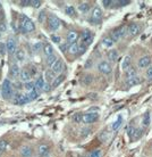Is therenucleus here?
<instances>
[{"label":"nucleus","instance_id":"obj_38","mask_svg":"<svg viewBox=\"0 0 152 157\" xmlns=\"http://www.w3.org/2000/svg\"><path fill=\"white\" fill-rule=\"evenodd\" d=\"M24 88H25V90H26V92H31V91H33L35 89L34 86V82H32V81H28V82H26L25 84H24Z\"/></svg>","mask_w":152,"mask_h":157},{"label":"nucleus","instance_id":"obj_13","mask_svg":"<svg viewBox=\"0 0 152 157\" xmlns=\"http://www.w3.org/2000/svg\"><path fill=\"white\" fill-rule=\"evenodd\" d=\"M78 39H80V33H78L77 31L70 30V31L67 33V43H68V44L77 42Z\"/></svg>","mask_w":152,"mask_h":157},{"label":"nucleus","instance_id":"obj_55","mask_svg":"<svg viewBox=\"0 0 152 157\" xmlns=\"http://www.w3.org/2000/svg\"><path fill=\"white\" fill-rule=\"evenodd\" d=\"M91 66H92V60H91V59H87V62L85 63L84 67H85V68H90Z\"/></svg>","mask_w":152,"mask_h":157},{"label":"nucleus","instance_id":"obj_28","mask_svg":"<svg viewBox=\"0 0 152 157\" xmlns=\"http://www.w3.org/2000/svg\"><path fill=\"white\" fill-rule=\"evenodd\" d=\"M67 50L69 52L70 55H78V43L75 42V43H70L68 44V47H67Z\"/></svg>","mask_w":152,"mask_h":157},{"label":"nucleus","instance_id":"obj_47","mask_svg":"<svg viewBox=\"0 0 152 157\" xmlns=\"http://www.w3.org/2000/svg\"><path fill=\"white\" fill-rule=\"evenodd\" d=\"M41 5H42V1H40V0H31L30 6H32L33 8H39Z\"/></svg>","mask_w":152,"mask_h":157},{"label":"nucleus","instance_id":"obj_34","mask_svg":"<svg viewBox=\"0 0 152 157\" xmlns=\"http://www.w3.org/2000/svg\"><path fill=\"white\" fill-rule=\"evenodd\" d=\"M48 18V15H47V12L46 10H41L39 13V15H38V22L40 24H43L46 22V20Z\"/></svg>","mask_w":152,"mask_h":157},{"label":"nucleus","instance_id":"obj_6","mask_svg":"<svg viewBox=\"0 0 152 157\" xmlns=\"http://www.w3.org/2000/svg\"><path fill=\"white\" fill-rule=\"evenodd\" d=\"M97 70L99 73H101L103 75H108L113 72V66L108 60H100L97 64Z\"/></svg>","mask_w":152,"mask_h":157},{"label":"nucleus","instance_id":"obj_36","mask_svg":"<svg viewBox=\"0 0 152 157\" xmlns=\"http://www.w3.org/2000/svg\"><path fill=\"white\" fill-rule=\"evenodd\" d=\"M65 13H66L68 16H70V17H74V16L76 15V10H75V8L73 7V6H66Z\"/></svg>","mask_w":152,"mask_h":157},{"label":"nucleus","instance_id":"obj_44","mask_svg":"<svg viewBox=\"0 0 152 157\" xmlns=\"http://www.w3.org/2000/svg\"><path fill=\"white\" fill-rule=\"evenodd\" d=\"M101 4L103 5V7L105 8H110L115 5V1H113V0H102Z\"/></svg>","mask_w":152,"mask_h":157},{"label":"nucleus","instance_id":"obj_57","mask_svg":"<svg viewBox=\"0 0 152 157\" xmlns=\"http://www.w3.org/2000/svg\"><path fill=\"white\" fill-rule=\"evenodd\" d=\"M4 20H5V15H4V13L1 12V13H0V23H2V22H4Z\"/></svg>","mask_w":152,"mask_h":157},{"label":"nucleus","instance_id":"obj_43","mask_svg":"<svg viewBox=\"0 0 152 157\" xmlns=\"http://www.w3.org/2000/svg\"><path fill=\"white\" fill-rule=\"evenodd\" d=\"M6 148H7V141L6 140H0V156L5 153Z\"/></svg>","mask_w":152,"mask_h":157},{"label":"nucleus","instance_id":"obj_39","mask_svg":"<svg viewBox=\"0 0 152 157\" xmlns=\"http://www.w3.org/2000/svg\"><path fill=\"white\" fill-rule=\"evenodd\" d=\"M87 157H102V151L101 149H93L91 150Z\"/></svg>","mask_w":152,"mask_h":157},{"label":"nucleus","instance_id":"obj_61","mask_svg":"<svg viewBox=\"0 0 152 157\" xmlns=\"http://www.w3.org/2000/svg\"><path fill=\"white\" fill-rule=\"evenodd\" d=\"M0 73H1V70H0Z\"/></svg>","mask_w":152,"mask_h":157},{"label":"nucleus","instance_id":"obj_30","mask_svg":"<svg viewBox=\"0 0 152 157\" xmlns=\"http://www.w3.org/2000/svg\"><path fill=\"white\" fill-rule=\"evenodd\" d=\"M137 75V70L135 67H128L126 71H125V78H133V76H136Z\"/></svg>","mask_w":152,"mask_h":157},{"label":"nucleus","instance_id":"obj_60","mask_svg":"<svg viewBox=\"0 0 152 157\" xmlns=\"http://www.w3.org/2000/svg\"><path fill=\"white\" fill-rule=\"evenodd\" d=\"M81 157H87V156H81Z\"/></svg>","mask_w":152,"mask_h":157},{"label":"nucleus","instance_id":"obj_27","mask_svg":"<svg viewBox=\"0 0 152 157\" xmlns=\"http://www.w3.org/2000/svg\"><path fill=\"white\" fill-rule=\"evenodd\" d=\"M14 55H15V59L17 62H24L25 60V56L26 55H25V51L22 48H18Z\"/></svg>","mask_w":152,"mask_h":157},{"label":"nucleus","instance_id":"obj_54","mask_svg":"<svg viewBox=\"0 0 152 157\" xmlns=\"http://www.w3.org/2000/svg\"><path fill=\"white\" fill-rule=\"evenodd\" d=\"M50 83H47L46 82V84H44V86H43V90L42 91H46V92H48V91L50 90Z\"/></svg>","mask_w":152,"mask_h":157},{"label":"nucleus","instance_id":"obj_56","mask_svg":"<svg viewBox=\"0 0 152 157\" xmlns=\"http://www.w3.org/2000/svg\"><path fill=\"white\" fill-rule=\"evenodd\" d=\"M60 49H61V51H66L67 50V43L66 44H60Z\"/></svg>","mask_w":152,"mask_h":157},{"label":"nucleus","instance_id":"obj_1","mask_svg":"<svg viewBox=\"0 0 152 157\" xmlns=\"http://www.w3.org/2000/svg\"><path fill=\"white\" fill-rule=\"evenodd\" d=\"M20 31L23 33H31L35 30V24L31 18H28V16L22 15L20 16Z\"/></svg>","mask_w":152,"mask_h":157},{"label":"nucleus","instance_id":"obj_45","mask_svg":"<svg viewBox=\"0 0 152 157\" xmlns=\"http://www.w3.org/2000/svg\"><path fill=\"white\" fill-rule=\"evenodd\" d=\"M82 115L81 113H77V114H75L73 116V122L74 123H82Z\"/></svg>","mask_w":152,"mask_h":157},{"label":"nucleus","instance_id":"obj_3","mask_svg":"<svg viewBox=\"0 0 152 157\" xmlns=\"http://www.w3.org/2000/svg\"><path fill=\"white\" fill-rule=\"evenodd\" d=\"M1 96L4 97V99H10L13 97V84L8 78L4 80V82H2V86H1Z\"/></svg>","mask_w":152,"mask_h":157},{"label":"nucleus","instance_id":"obj_50","mask_svg":"<svg viewBox=\"0 0 152 157\" xmlns=\"http://www.w3.org/2000/svg\"><path fill=\"white\" fill-rule=\"evenodd\" d=\"M145 76L148 78H152V65L151 66H149L146 68V72H145Z\"/></svg>","mask_w":152,"mask_h":157},{"label":"nucleus","instance_id":"obj_35","mask_svg":"<svg viewBox=\"0 0 152 157\" xmlns=\"http://www.w3.org/2000/svg\"><path fill=\"white\" fill-rule=\"evenodd\" d=\"M150 121H151V115H150V113H145L143 115V117H142V124H143V126H149Z\"/></svg>","mask_w":152,"mask_h":157},{"label":"nucleus","instance_id":"obj_7","mask_svg":"<svg viewBox=\"0 0 152 157\" xmlns=\"http://www.w3.org/2000/svg\"><path fill=\"white\" fill-rule=\"evenodd\" d=\"M99 114L95 113V112H89V113H85V114L82 115V123L84 124H92V123H95V122L99 121Z\"/></svg>","mask_w":152,"mask_h":157},{"label":"nucleus","instance_id":"obj_40","mask_svg":"<svg viewBox=\"0 0 152 157\" xmlns=\"http://www.w3.org/2000/svg\"><path fill=\"white\" fill-rule=\"evenodd\" d=\"M57 56L56 55H52V56H49V57H47V60H46V62H47V65L48 66H52V65H54V64H55V62L56 60H57Z\"/></svg>","mask_w":152,"mask_h":157},{"label":"nucleus","instance_id":"obj_23","mask_svg":"<svg viewBox=\"0 0 152 157\" xmlns=\"http://www.w3.org/2000/svg\"><path fill=\"white\" fill-rule=\"evenodd\" d=\"M20 80L22 81V82L26 83L28 82V81H31V74H30V72H28V70H20Z\"/></svg>","mask_w":152,"mask_h":157},{"label":"nucleus","instance_id":"obj_21","mask_svg":"<svg viewBox=\"0 0 152 157\" xmlns=\"http://www.w3.org/2000/svg\"><path fill=\"white\" fill-rule=\"evenodd\" d=\"M118 57H119V54H118V51L116 50V49H110L108 52H107V58L109 59L108 62H113V63H115V62H117Z\"/></svg>","mask_w":152,"mask_h":157},{"label":"nucleus","instance_id":"obj_26","mask_svg":"<svg viewBox=\"0 0 152 157\" xmlns=\"http://www.w3.org/2000/svg\"><path fill=\"white\" fill-rule=\"evenodd\" d=\"M65 81V75L64 74H59L55 78V80L51 82V88H57L61 84L62 82Z\"/></svg>","mask_w":152,"mask_h":157},{"label":"nucleus","instance_id":"obj_32","mask_svg":"<svg viewBox=\"0 0 152 157\" xmlns=\"http://www.w3.org/2000/svg\"><path fill=\"white\" fill-rule=\"evenodd\" d=\"M99 139H100V141L101 142H107L109 141L110 139V133L108 131H102L101 133L99 134Z\"/></svg>","mask_w":152,"mask_h":157},{"label":"nucleus","instance_id":"obj_59","mask_svg":"<svg viewBox=\"0 0 152 157\" xmlns=\"http://www.w3.org/2000/svg\"><path fill=\"white\" fill-rule=\"evenodd\" d=\"M0 8H1V2H0Z\"/></svg>","mask_w":152,"mask_h":157},{"label":"nucleus","instance_id":"obj_19","mask_svg":"<svg viewBox=\"0 0 152 157\" xmlns=\"http://www.w3.org/2000/svg\"><path fill=\"white\" fill-rule=\"evenodd\" d=\"M131 64H132V57H131L129 55H126L124 58L121 59L120 68L125 72L128 67H131Z\"/></svg>","mask_w":152,"mask_h":157},{"label":"nucleus","instance_id":"obj_42","mask_svg":"<svg viewBox=\"0 0 152 157\" xmlns=\"http://www.w3.org/2000/svg\"><path fill=\"white\" fill-rule=\"evenodd\" d=\"M129 4H131L129 0H118V1H115V5L117 7H125V6H127Z\"/></svg>","mask_w":152,"mask_h":157},{"label":"nucleus","instance_id":"obj_9","mask_svg":"<svg viewBox=\"0 0 152 157\" xmlns=\"http://www.w3.org/2000/svg\"><path fill=\"white\" fill-rule=\"evenodd\" d=\"M142 26L139 23H132L127 26V34L131 36H136L141 33Z\"/></svg>","mask_w":152,"mask_h":157},{"label":"nucleus","instance_id":"obj_10","mask_svg":"<svg viewBox=\"0 0 152 157\" xmlns=\"http://www.w3.org/2000/svg\"><path fill=\"white\" fill-rule=\"evenodd\" d=\"M151 64H152V58H151V56H149V55L142 56V57L137 60V67H139V68H148L149 66H151Z\"/></svg>","mask_w":152,"mask_h":157},{"label":"nucleus","instance_id":"obj_25","mask_svg":"<svg viewBox=\"0 0 152 157\" xmlns=\"http://www.w3.org/2000/svg\"><path fill=\"white\" fill-rule=\"evenodd\" d=\"M78 10L80 13H82V14H87V13L91 10V5L90 2H81V4L78 5Z\"/></svg>","mask_w":152,"mask_h":157},{"label":"nucleus","instance_id":"obj_22","mask_svg":"<svg viewBox=\"0 0 152 157\" xmlns=\"http://www.w3.org/2000/svg\"><path fill=\"white\" fill-rule=\"evenodd\" d=\"M42 51L46 57H49V56L55 55V50H54V47L51 46L50 43H44L42 48Z\"/></svg>","mask_w":152,"mask_h":157},{"label":"nucleus","instance_id":"obj_48","mask_svg":"<svg viewBox=\"0 0 152 157\" xmlns=\"http://www.w3.org/2000/svg\"><path fill=\"white\" fill-rule=\"evenodd\" d=\"M136 129L137 128H135V126H133V125H131L128 128V136H129V138H131V140H132V138L134 137V133H135Z\"/></svg>","mask_w":152,"mask_h":157},{"label":"nucleus","instance_id":"obj_11","mask_svg":"<svg viewBox=\"0 0 152 157\" xmlns=\"http://www.w3.org/2000/svg\"><path fill=\"white\" fill-rule=\"evenodd\" d=\"M6 49H7V54L9 55H14L17 50V43H16L14 38H8L6 41Z\"/></svg>","mask_w":152,"mask_h":157},{"label":"nucleus","instance_id":"obj_58","mask_svg":"<svg viewBox=\"0 0 152 157\" xmlns=\"http://www.w3.org/2000/svg\"><path fill=\"white\" fill-rule=\"evenodd\" d=\"M1 36H2V34H1V32H0V38H1Z\"/></svg>","mask_w":152,"mask_h":157},{"label":"nucleus","instance_id":"obj_46","mask_svg":"<svg viewBox=\"0 0 152 157\" xmlns=\"http://www.w3.org/2000/svg\"><path fill=\"white\" fill-rule=\"evenodd\" d=\"M7 54V49H6V43L0 42V55L4 56Z\"/></svg>","mask_w":152,"mask_h":157},{"label":"nucleus","instance_id":"obj_14","mask_svg":"<svg viewBox=\"0 0 152 157\" xmlns=\"http://www.w3.org/2000/svg\"><path fill=\"white\" fill-rule=\"evenodd\" d=\"M38 155H39V157H48L50 155V147L46 144L40 145L38 147Z\"/></svg>","mask_w":152,"mask_h":157},{"label":"nucleus","instance_id":"obj_18","mask_svg":"<svg viewBox=\"0 0 152 157\" xmlns=\"http://www.w3.org/2000/svg\"><path fill=\"white\" fill-rule=\"evenodd\" d=\"M20 67L17 64H13L10 68H9V76L12 78H17L20 76Z\"/></svg>","mask_w":152,"mask_h":157},{"label":"nucleus","instance_id":"obj_52","mask_svg":"<svg viewBox=\"0 0 152 157\" xmlns=\"http://www.w3.org/2000/svg\"><path fill=\"white\" fill-rule=\"evenodd\" d=\"M23 7H28V6H30V4H31V0H22L20 2Z\"/></svg>","mask_w":152,"mask_h":157},{"label":"nucleus","instance_id":"obj_24","mask_svg":"<svg viewBox=\"0 0 152 157\" xmlns=\"http://www.w3.org/2000/svg\"><path fill=\"white\" fill-rule=\"evenodd\" d=\"M46 84V81H44V78L43 76H39L36 78V81L34 82V86H35V90L40 92V91L43 90V86Z\"/></svg>","mask_w":152,"mask_h":157},{"label":"nucleus","instance_id":"obj_49","mask_svg":"<svg viewBox=\"0 0 152 157\" xmlns=\"http://www.w3.org/2000/svg\"><path fill=\"white\" fill-rule=\"evenodd\" d=\"M85 51H86V47L80 43V44H78V55H83Z\"/></svg>","mask_w":152,"mask_h":157},{"label":"nucleus","instance_id":"obj_8","mask_svg":"<svg viewBox=\"0 0 152 157\" xmlns=\"http://www.w3.org/2000/svg\"><path fill=\"white\" fill-rule=\"evenodd\" d=\"M80 39H81V44H83V46H85V47L87 48L91 43L93 42V34H92L89 30H85V31H83L82 34L80 36Z\"/></svg>","mask_w":152,"mask_h":157},{"label":"nucleus","instance_id":"obj_2","mask_svg":"<svg viewBox=\"0 0 152 157\" xmlns=\"http://www.w3.org/2000/svg\"><path fill=\"white\" fill-rule=\"evenodd\" d=\"M127 34V25H120V26H118L111 32V39L113 40V42L116 43L118 41H120L121 39H124L125 36Z\"/></svg>","mask_w":152,"mask_h":157},{"label":"nucleus","instance_id":"obj_20","mask_svg":"<svg viewBox=\"0 0 152 157\" xmlns=\"http://www.w3.org/2000/svg\"><path fill=\"white\" fill-rule=\"evenodd\" d=\"M142 83V78L136 75V76H133V78H126V86H135L137 84H140Z\"/></svg>","mask_w":152,"mask_h":157},{"label":"nucleus","instance_id":"obj_16","mask_svg":"<svg viewBox=\"0 0 152 157\" xmlns=\"http://www.w3.org/2000/svg\"><path fill=\"white\" fill-rule=\"evenodd\" d=\"M28 94H17L14 97V102H15L16 105H24V104H26L28 102Z\"/></svg>","mask_w":152,"mask_h":157},{"label":"nucleus","instance_id":"obj_12","mask_svg":"<svg viewBox=\"0 0 152 157\" xmlns=\"http://www.w3.org/2000/svg\"><path fill=\"white\" fill-rule=\"evenodd\" d=\"M64 68H65V65H64V62H62L61 59H57L55 62V64L52 65V66L50 67V70L54 73H55L56 75H59L61 74V72L64 71Z\"/></svg>","mask_w":152,"mask_h":157},{"label":"nucleus","instance_id":"obj_5","mask_svg":"<svg viewBox=\"0 0 152 157\" xmlns=\"http://www.w3.org/2000/svg\"><path fill=\"white\" fill-rule=\"evenodd\" d=\"M48 28H49V30L52 32L57 31V30H59L60 29V25H61V23H60V20H59L58 17L56 15H54V14H50V15H48Z\"/></svg>","mask_w":152,"mask_h":157},{"label":"nucleus","instance_id":"obj_41","mask_svg":"<svg viewBox=\"0 0 152 157\" xmlns=\"http://www.w3.org/2000/svg\"><path fill=\"white\" fill-rule=\"evenodd\" d=\"M28 100L31 101V100H35V99L39 97V92L35 90H33V91H31V92H28Z\"/></svg>","mask_w":152,"mask_h":157},{"label":"nucleus","instance_id":"obj_53","mask_svg":"<svg viewBox=\"0 0 152 157\" xmlns=\"http://www.w3.org/2000/svg\"><path fill=\"white\" fill-rule=\"evenodd\" d=\"M51 40H52L55 43H60V38L57 36H51Z\"/></svg>","mask_w":152,"mask_h":157},{"label":"nucleus","instance_id":"obj_37","mask_svg":"<svg viewBox=\"0 0 152 157\" xmlns=\"http://www.w3.org/2000/svg\"><path fill=\"white\" fill-rule=\"evenodd\" d=\"M43 48V43L41 41H36L35 43H33V46H32V49L34 52H39L40 50H42Z\"/></svg>","mask_w":152,"mask_h":157},{"label":"nucleus","instance_id":"obj_29","mask_svg":"<svg viewBox=\"0 0 152 157\" xmlns=\"http://www.w3.org/2000/svg\"><path fill=\"white\" fill-rule=\"evenodd\" d=\"M44 78H46V82L47 83H51L54 80H55L56 78V74L54 73V72L51 71V70H47V71L44 72Z\"/></svg>","mask_w":152,"mask_h":157},{"label":"nucleus","instance_id":"obj_33","mask_svg":"<svg viewBox=\"0 0 152 157\" xmlns=\"http://www.w3.org/2000/svg\"><path fill=\"white\" fill-rule=\"evenodd\" d=\"M92 81H93V76L90 74H86L84 75L82 78H81V82H82V84H85V86H89V84H91L92 83Z\"/></svg>","mask_w":152,"mask_h":157},{"label":"nucleus","instance_id":"obj_17","mask_svg":"<svg viewBox=\"0 0 152 157\" xmlns=\"http://www.w3.org/2000/svg\"><path fill=\"white\" fill-rule=\"evenodd\" d=\"M20 156L22 157H33V148H32L31 146H23L20 150Z\"/></svg>","mask_w":152,"mask_h":157},{"label":"nucleus","instance_id":"obj_4","mask_svg":"<svg viewBox=\"0 0 152 157\" xmlns=\"http://www.w3.org/2000/svg\"><path fill=\"white\" fill-rule=\"evenodd\" d=\"M102 17H103V14H102L101 8L95 6V7L91 10L90 22L92 24H100L102 22Z\"/></svg>","mask_w":152,"mask_h":157},{"label":"nucleus","instance_id":"obj_15","mask_svg":"<svg viewBox=\"0 0 152 157\" xmlns=\"http://www.w3.org/2000/svg\"><path fill=\"white\" fill-rule=\"evenodd\" d=\"M113 44H115V42L110 36H106L101 39V46L106 49H113Z\"/></svg>","mask_w":152,"mask_h":157},{"label":"nucleus","instance_id":"obj_31","mask_svg":"<svg viewBox=\"0 0 152 157\" xmlns=\"http://www.w3.org/2000/svg\"><path fill=\"white\" fill-rule=\"evenodd\" d=\"M121 123H123V117H121V116H118L117 120L111 124V130H113V131H117V130L120 128Z\"/></svg>","mask_w":152,"mask_h":157},{"label":"nucleus","instance_id":"obj_51","mask_svg":"<svg viewBox=\"0 0 152 157\" xmlns=\"http://www.w3.org/2000/svg\"><path fill=\"white\" fill-rule=\"evenodd\" d=\"M90 129H87V128H85V129H82L81 130V136L82 137H86V136H89V133H90Z\"/></svg>","mask_w":152,"mask_h":157}]
</instances>
